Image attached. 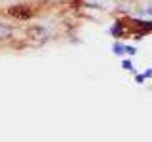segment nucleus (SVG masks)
I'll use <instances>...</instances> for the list:
<instances>
[{"instance_id": "nucleus-1", "label": "nucleus", "mask_w": 152, "mask_h": 142, "mask_svg": "<svg viewBox=\"0 0 152 142\" xmlns=\"http://www.w3.org/2000/svg\"><path fill=\"white\" fill-rule=\"evenodd\" d=\"M8 13L12 17L19 19V21H25V19L32 17V9H31V6H27V4H15V6H12L8 9Z\"/></svg>"}, {"instance_id": "nucleus-2", "label": "nucleus", "mask_w": 152, "mask_h": 142, "mask_svg": "<svg viewBox=\"0 0 152 142\" xmlns=\"http://www.w3.org/2000/svg\"><path fill=\"white\" fill-rule=\"evenodd\" d=\"M124 32H126L124 21H120V19H118V21L110 27V36H114V38H124Z\"/></svg>"}, {"instance_id": "nucleus-3", "label": "nucleus", "mask_w": 152, "mask_h": 142, "mask_svg": "<svg viewBox=\"0 0 152 142\" xmlns=\"http://www.w3.org/2000/svg\"><path fill=\"white\" fill-rule=\"evenodd\" d=\"M12 34H13V28L8 23L0 21V40H8V38H12Z\"/></svg>"}, {"instance_id": "nucleus-4", "label": "nucleus", "mask_w": 152, "mask_h": 142, "mask_svg": "<svg viewBox=\"0 0 152 142\" xmlns=\"http://www.w3.org/2000/svg\"><path fill=\"white\" fill-rule=\"evenodd\" d=\"M112 53L116 55V57H122V55H126V44H122V42H114L112 44Z\"/></svg>"}, {"instance_id": "nucleus-5", "label": "nucleus", "mask_w": 152, "mask_h": 142, "mask_svg": "<svg viewBox=\"0 0 152 142\" xmlns=\"http://www.w3.org/2000/svg\"><path fill=\"white\" fill-rule=\"evenodd\" d=\"M122 68L127 70V72H133V74H135V64H133L131 59H124L122 61Z\"/></svg>"}, {"instance_id": "nucleus-6", "label": "nucleus", "mask_w": 152, "mask_h": 142, "mask_svg": "<svg viewBox=\"0 0 152 142\" xmlns=\"http://www.w3.org/2000/svg\"><path fill=\"white\" fill-rule=\"evenodd\" d=\"M31 34H36V38H44L48 36V32L44 27H34V28H31Z\"/></svg>"}, {"instance_id": "nucleus-7", "label": "nucleus", "mask_w": 152, "mask_h": 142, "mask_svg": "<svg viewBox=\"0 0 152 142\" xmlns=\"http://www.w3.org/2000/svg\"><path fill=\"white\" fill-rule=\"evenodd\" d=\"M146 82V78H145V74L142 72H135V83H139V85H142Z\"/></svg>"}, {"instance_id": "nucleus-8", "label": "nucleus", "mask_w": 152, "mask_h": 142, "mask_svg": "<svg viewBox=\"0 0 152 142\" xmlns=\"http://www.w3.org/2000/svg\"><path fill=\"white\" fill-rule=\"evenodd\" d=\"M135 53H137V47H135V46H126V55L133 57Z\"/></svg>"}, {"instance_id": "nucleus-9", "label": "nucleus", "mask_w": 152, "mask_h": 142, "mask_svg": "<svg viewBox=\"0 0 152 142\" xmlns=\"http://www.w3.org/2000/svg\"><path fill=\"white\" fill-rule=\"evenodd\" d=\"M142 74H145V78H146V80H150V78H152V68H146Z\"/></svg>"}, {"instance_id": "nucleus-10", "label": "nucleus", "mask_w": 152, "mask_h": 142, "mask_svg": "<svg viewBox=\"0 0 152 142\" xmlns=\"http://www.w3.org/2000/svg\"><path fill=\"white\" fill-rule=\"evenodd\" d=\"M145 15H152V4L148 8H145Z\"/></svg>"}]
</instances>
